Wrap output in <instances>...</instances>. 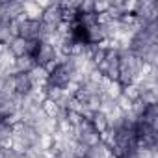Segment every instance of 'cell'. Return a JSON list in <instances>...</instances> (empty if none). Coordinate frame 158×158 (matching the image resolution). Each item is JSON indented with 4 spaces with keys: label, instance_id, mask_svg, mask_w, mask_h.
Here are the masks:
<instances>
[{
    "label": "cell",
    "instance_id": "10",
    "mask_svg": "<svg viewBox=\"0 0 158 158\" xmlns=\"http://www.w3.org/2000/svg\"><path fill=\"white\" fill-rule=\"evenodd\" d=\"M141 121H143L145 125L156 128V127H158V104H149L147 110H145V114L141 115Z\"/></svg>",
    "mask_w": 158,
    "mask_h": 158
},
{
    "label": "cell",
    "instance_id": "26",
    "mask_svg": "<svg viewBox=\"0 0 158 158\" xmlns=\"http://www.w3.org/2000/svg\"><path fill=\"white\" fill-rule=\"evenodd\" d=\"M41 108H43V112L47 114V117H50V119H54V115L60 112V108H58L56 102H52V101H45V102L41 104Z\"/></svg>",
    "mask_w": 158,
    "mask_h": 158
},
{
    "label": "cell",
    "instance_id": "17",
    "mask_svg": "<svg viewBox=\"0 0 158 158\" xmlns=\"http://www.w3.org/2000/svg\"><path fill=\"white\" fill-rule=\"evenodd\" d=\"M139 101L143 104H156L158 101V89H141L139 91Z\"/></svg>",
    "mask_w": 158,
    "mask_h": 158
},
{
    "label": "cell",
    "instance_id": "7",
    "mask_svg": "<svg viewBox=\"0 0 158 158\" xmlns=\"http://www.w3.org/2000/svg\"><path fill=\"white\" fill-rule=\"evenodd\" d=\"M35 58L32 54H24V56H19L15 58V69H17V74L19 73H30L34 67H35Z\"/></svg>",
    "mask_w": 158,
    "mask_h": 158
},
{
    "label": "cell",
    "instance_id": "4",
    "mask_svg": "<svg viewBox=\"0 0 158 158\" xmlns=\"http://www.w3.org/2000/svg\"><path fill=\"white\" fill-rule=\"evenodd\" d=\"M28 74V80H30V84H32V88H41L43 89V86L47 84V80H48V73L41 67V65H35L30 73H26Z\"/></svg>",
    "mask_w": 158,
    "mask_h": 158
},
{
    "label": "cell",
    "instance_id": "5",
    "mask_svg": "<svg viewBox=\"0 0 158 158\" xmlns=\"http://www.w3.org/2000/svg\"><path fill=\"white\" fill-rule=\"evenodd\" d=\"M23 13L26 15V21L41 23V19H43V10L35 4V0H26V2H23Z\"/></svg>",
    "mask_w": 158,
    "mask_h": 158
},
{
    "label": "cell",
    "instance_id": "41",
    "mask_svg": "<svg viewBox=\"0 0 158 158\" xmlns=\"http://www.w3.org/2000/svg\"><path fill=\"white\" fill-rule=\"evenodd\" d=\"M0 158H6V156H4V151H0Z\"/></svg>",
    "mask_w": 158,
    "mask_h": 158
},
{
    "label": "cell",
    "instance_id": "14",
    "mask_svg": "<svg viewBox=\"0 0 158 158\" xmlns=\"http://www.w3.org/2000/svg\"><path fill=\"white\" fill-rule=\"evenodd\" d=\"M69 56H86L88 58V41L84 39H74L69 50Z\"/></svg>",
    "mask_w": 158,
    "mask_h": 158
},
{
    "label": "cell",
    "instance_id": "37",
    "mask_svg": "<svg viewBox=\"0 0 158 158\" xmlns=\"http://www.w3.org/2000/svg\"><path fill=\"white\" fill-rule=\"evenodd\" d=\"M73 145H74V143H73ZM58 158H76V156H74V152H73V147H67V149H63V151L58 152Z\"/></svg>",
    "mask_w": 158,
    "mask_h": 158
},
{
    "label": "cell",
    "instance_id": "35",
    "mask_svg": "<svg viewBox=\"0 0 158 158\" xmlns=\"http://www.w3.org/2000/svg\"><path fill=\"white\" fill-rule=\"evenodd\" d=\"M76 91H78V84H74V82H67V84L63 86V93H65L67 97H74Z\"/></svg>",
    "mask_w": 158,
    "mask_h": 158
},
{
    "label": "cell",
    "instance_id": "1",
    "mask_svg": "<svg viewBox=\"0 0 158 158\" xmlns=\"http://www.w3.org/2000/svg\"><path fill=\"white\" fill-rule=\"evenodd\" d=\"M134 17L149 23H158V2L156 0H143L139 2L138 0V8L134 11Z\"/></svg>",
    "mask_w": 158,
    "mask_h": 158
},
{
    "label": "cell",
    "instance_id": "19",
    "mask_svg": "<svg viewBox=\"0 0 158 158\" xmlns=\"http://www.w3.org/2000/svg\"><path fill=\"white\" fill-rule=\"evenodd\" d=\"M78 141L84 143L86 147H93V145L101 143V134H99V132H95V130H91V132H88V134L80 136V139H78Z\"/></svg>",
    "mask_w": 158,
    "mask_h": 158
},
{
    "label": "cell",
    "instance_id": "16",
    "mask_svg": "<svg viewBox=\"0 0 158 158\" xmlns=\"http://www.w3.org/2000/svg\"><path fill=\"white\" fill-rule=\"evenodd\" d=\"M43 91H45L47 101H52V102H56V101L63 95V89H61V88H56V86H52V84H48V82L43 86Z\"/></svg>",
    "mask_w": 158,
    "mask_h": 158
},
{
    "label": "cell",
    "instance_id": "32",
    "mask_svg": "<svg viewBox=\"0 0 158 158\" xmlns=\"http://www.w3.org/2000/svg\"><path fill=\"white\" fill-rule=\"evenodd\" d=\"M84 119H82V115L80 114H74V112H67V123L74 128V127H78Z\"/></svg>",
    "mask_w": 158,
    "mask_h": 158
},
{
    "label": "cell",
    "instance_id": "2",
    "mask_svg": "<svg viewBox=\"0 0 158 158\" xmlns=\"http://www.w3.org/2000/svg\"><path fill=\"white\" fill-rule=\"evenodd\" d=\"M61 10H60V2H52V6L47 10V11H43V19H41V23L43 24H47V26H52V28H58L60 24H61Z\"/></svg>",
    "mask_w": 158,
    "mask_h": 158
},
{
    "label": "cell",
    "instance_id": "21",
    "mask_svg": "<svg viewBox=\"0 0 158 158\" xmlns=\"http://www.w3.org/2000/svg\"><path fill=\"white\" fill-rule=\"evenodd\" d=\"M11 149L15 151V152H19V154H24L28 149H30V143H26L23 138H19V136H11Z\"/></svg>",
    "mask_w": 158,
    "mask_h": 158
},
{
    "label": "cell",
    "instance_id": "33",
    "mask_svg": "<svg viewBox=\"0 0 158 158\" xmlns=\"http://www.w3.org/2000/svg\"><path fill=\"white\" fill-rule=\"evenodd\" d=\"M108 8H110V2H108V0H99V2H95V6H93V13H95V15L106 13Z\"/></svg>",
    "mask_w": 158,
    "mask_h": 158
},
{
    "label": "cell",
    "instance_id": "20",
    "mask_svg": "<svg viewBox=\"0 0 158 158\" xmlns=\"http://www.w3.org/2000/svg\"><path fill=\"white\" fill-rule=\"evenodd\" d=\"M91 125H93V130L95 132H104L106 128H108V123H106V115L104 114H101V112H97L95 114V117H93V121H91Z\"/></svg>",
    "mask_w": 158,
    "mask_h": 158
},
{
    "label": "cell",
    "instance_id": "31",
    "mask_svg": "<svg viewBox=\"0 0 158 158\" xmlns=\"http://www.w3.org/2000/svg\"><path fill=\"white\" fill-rule=\"evenodd\" d=\"M93 6H95L93 0H84V2H80V6H78V15H82V13H93Z\"/></svg>",
    "mask_w": 158,
    "mask_h": 158
},
{
    "label": "cell",
    "instance_id": "22",
    "mask_svg": "<svg viewBox=\"0 0 158 158\" xmlns=\"http://www.w3.org/2000/svg\"><path fill=\"white\" fill-rule=\"evenodd\" d=\"M121 95H125L130 102H134V101H138L139 99V88L136 86V84H128V86H123V91H121Z\"/></svg>",
    "mask_w": 158,
    "mask_h": 158
},
{
    "label": "cell",
    "instance_id": "38",
    "mask_svg": "<svg viewBox=\"0 0 158 158\" xmlns=\"http://www.w3.org/2000/svg\"><path fill=\"white\" fill-rule=\"evenodd\" d=\"M35 4L43 10V11H47L50 6H52V2H50V0H35Z\"/></svg>",
    "mask_w": 158,
    "mask_h": 158
},
{
    "label": "cell",
    "instance_id": "13",
    "mask_svg": "<svg viewBox=\"0 0 158 158\" xmlns=\"http://www.w3.org/2000/svg\"><path fill=\"white\" fill-rule=\"evenodd\" d=\"M8 48H10V52H11L15 58L24 56V54H26V39H23V37H13L11 43L8 45Z\"/></svg>",
    "mask_w": 158,
    "mask_h": 158
},
{
    "label": "cell",
    "instance_id": "12",
    "mask_svg": "<svg viewBox=\"0 0 158 158\" xmlns=\"http://www.w3.org/2000/svg\"><path fill=\"white\" fill-rule=\"evenodd\" d=\"M86 32H88V43H102L106 39L104 26H101V24H95V26H91Z\"/></svg>",
    "mask_w": 158,
    "mask_h": 158
},
{
    "label": "cell",
    "instance_id": "25",
    "mask_svg": "<svg viewBox=\"0 0 158 158\" xmlns=\"http://www.w3.org/2000/svg\"><path fill=\"white\" fill-rule=\"evenodd\" d=\"M101 141L110 149L114 143H115V130H112V128H106L104 132H101Z\"/></svg>",
    "mask_w": 158,
    "mask_h": 158
},
{
    "label": "cell",
    "instance_id": "29",
    "mask_svg": "<svg viewBox=\"0 0 158 158\" xmlns=\"http://www.w3.org/2000/svg\"><path fill=\"white\" fill-rule=\"evenodd\" d=\"M84 102H80L78 99H71L69 101V106H67V112H74V114H82V110H84Z\"/></svg>",
    "mask_w": 158,
    "mask_h": 158
},
{
    "label": "cell",
    "instance_id": "15",
    "mask_svg": "<svg viewBox=\"0 0 158 158\" xmlns=\"http://www.w3.org/2000/svg\"><path fill=\"white\" fill-rule=\"evenodd\" d=\"M76 24L84 30H89L91 26L97 24V15L95 13H82V15L76 17Z\"/></svg>",
    "mask_w": 158,
    "mask_h": 158
},
{
    "label": "cell",
    "instance_id": "6",
    "mask_svg": "<svg viewBox=\"0 0 158 158\" xmlns=\"http://www.w3.org/2000/svg\"><path fill=\"white\" fill-rule=\"evenodd\" d=\"M47 82L52 84V86H56V88H61V89H63V86L69 82V73L65 71V67L58 65V67L48 74V80H47Z\"/></svg>",
    "mask_w": 158,
    "mask_h": 158
},
{
    "label": "cell",
    "instance_id": "8",
    "mask_svg": "<svg viewBox=\"0 0 158 158\" xmlns=\"http://www.w3.org/2000/svg\"><path fill=\"white\" fill-rule=\"evenodd\" d=\"M106 123H108V128L112 130H121L125 127V119H123V112L119 108H114L110 114H106Z\"/></svg>",
    "mask_w": 158,
    "mask_h": 158
},
{
    "label": "cell",
    "instance_id": "24",
    "mask_svg": "<svg viewBox=\"0 0 158 158\" xmlns=\"http://www.w3.org/2000/svg\"><path fill=\"white\" fill-rule=\"evenodd\" d=\"M114 108H115V102H114L110 97H106V95H101V110H99V112L106 115V114H110Z\"/></svg>",
    "mask_w": 158,
    "mask_h": 158
},
{
    "label": "cell",
    "instance_id": "30",
    "mask_svg": "<svg viewBox=\"0 0 158 158\" xmlns=\"http://www.w3.org/2000/svg\"><path fill=\"white\" fill-rule=\"evenodd\" d=\"M134 154H136V158H156V151L143 149V147H136Z\"/></svg>",
    "mask_w": 158,
    "mask_h": 158
},
{
    "label": "cell",
    "instance_id": "39",
    "mask_svg": "<svg viewBox=\"0 0 158 158\" xmlns=\"http://www.w3.org/2000/svg\"><path fill=\"white\" fill-rule=\"evenodd\" d=\"M56 67H58V63H56V61H54V60H52V61H48V63H45V65H43V69H45V71H47V73H48V74H50V73H52V71H54V69H56Z\"/></svg>",
    "mask_w": 158,
    "mask_h": 158
},
{
    "label": "cell",
    "instance_id": "28",
    "mask_svg": "<svg viewBox=\"0 0 158 158\" xmlns=\"http://www.w3.org/2000/svg\"><path fill=\"white\" fill-rule=\"evenodd\" d=\"M114 102H115V108H119L121 112H128V110H130V106H132V102H130L125 95H119Z\"/></svg>",
    "mask_w": 158,
    "mask_h": 158
},
{
    "label": "cell",
    "instance_id": "3",
    "mask_svg": "<svg viewBox=\"0 0 158 158\" xmlns=\"http://www.w3.org/2000/svg\"><path fill=\"white\" fill-rule=\"evenodd\" d=\"M56 48L52 47V45H48V43H39L37 45V50H35V54H34V58H35V63L37 65H45V63H48V61H52L54 58H56Z\"/></svg>",
    "mask_w": 158,
    "mask_h": 158
},
{
    "label": "cell",
    "instance_id": "40",
    "mask_svg": "<svg viewBox=\"0 0 158 158\" xmlns=\"http://www.w3.org/2000/svg\"><path fill=\"white\" fill-rule=\"evenodd\" d=\"M123 158H136V154H134V152H128V154H125Z\"/></svg>",
    "mask_w": 158,
    "mask_h": 158
},
{
    "label": "cell",
    "instance_id": "27",
    "mask_svg": "<svg viewBox=\"0 0 158 158\" xmlns=\"http://www.w3.org/2000/svg\"><path fill=\"white\" fill-rule=\"evenodd\" d=\"M145 110H147V104H143L139 99H138V101H134V102H132V106H130V112H132L138 119H141V115L145 114Z\"/></svg>",
    "mask_w": 158,
    "mask_h": 158
},
{
    "label": "cell",
    "instance_id": "9",
    "mask_svg": "<svg viewBox=\"0 0 158 158\" xmlns=\"http://www.w3.org/2000/svg\"><path fill=\"white\" fill-rule=\"evenodd\" d=\"M2 11L11 19L15 21L21 13H23V2H17V0H10V2H2Z\"/></svg>",
    "mask_w": 158,
    "mask_h": 158
},
{
    "label": "cell",
    "instance_id": "23",
    "mask_svg": "<svg viewBox=\"0 0 158 158\" xmlns=\"http://www.w3.org/2000/svg\"><path fill=\"white\" fill-rule=\"evenodd\" d=\"M121 91H123V86H121V84H119L117 80H112L104 95H106V97H110L112 101H115V99H117V97L121 95Z\"/></svg>",
    "mask_w": 158,
    "mask_h": 158
},
{
    "label": "cell",
    "instance_id": "36",
    "mask_svg": "<svg viewBox=\"0 0 158 158\" xmlns=\"http://www.w3.org/2000/svg\"><path fill=\"white\" fill-rule=\"evenodd\" d=\"M58 152H60V151H58V149L52 145V147L45 149V151L41 152V156H43V158H58Z\"/></svg>",
    "mask_w": 158,
    "mask_h": 158
},
{
    "label": "cell",
    "instance_id": "11",
    "mask_svg": "<svg viewBox=\"0 0 158 158\" xmlns=\"http://www.w3.org/2000/svg\"><path fill=\"white\" fill-rule=\"evenodd\" d=\"M30 89H32V84H30V80H28V74H26V73L15 74V93L24 95V93H28Z\"/></svg>",
    "mask_w": 158,
    "mask_h": 158
},
{
    "label": "cell",
    "instance_id": "34",
    "mask_svg": "<svg viewBox=\"0 0 158 158\" xmlns=\"http://www.w3.org/2000/svg\"><path fill=\"white\" fill-rule=\"evenodd\" d=\"M11 39H13V37H11V34H10V28L0 24V43L10 45V43H11Z\"/></svg>",
    "mask_w": 158,
    "mask_h": 158
},
{
    "label": "cell",
    "instance_id": "18",
    "mask_svg": "<svg viewBox=\"0 0 158 158\" xmlns=\"http://www.w3.org/2000/svg\"><path fill=\"white\" fill-rule=\"evenodd\" d=\"M108 151H110V149H108V147H106V145H104V143L101 141V143H97V145L89 147V149H88V154H86V156H88V158H104Z\"/></svg>",
    "mask_w": 158,
    "mask_h": 158
},
{
    "label": "cell",
    "instance_id": "42",
    "mask_svg": "<svg viewBox=\"0 0 158 158\" xmlns=\"http://www.w3.org/2000/svg\"><path fill=\"white\" fill-rule=\"evenodd\" d=\"M84 158H88V156H84Z\"/></svg>",
    "mask_w": 158,
    "mask_h": 158
}]
</instances>
